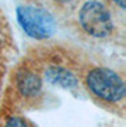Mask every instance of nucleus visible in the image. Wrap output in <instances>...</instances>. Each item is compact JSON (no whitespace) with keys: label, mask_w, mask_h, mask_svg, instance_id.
Instances as JSON below:
<instances>
[{"label":"nucleus","mask_w":126,"mask_h":127,"mask_svg":"<svg viewBox=\"0 0 126 127\" xmlns=\"http://www.w3.org/2000/svg\"><path fill=\"white\" fill-rule=\"evenodd\" d=\"M78 1L79 0H45V3H48L50 6H53L55 9H68V7L77 4Z\"/></svg>","instance_id":"6"},{"label":"nucleus","mask_w":126,"mask_h":127,"mask_svg":"<svg viewBox=\"0 0 126 127\" xmlns=\"http://www.w3.org/2000/svg\"><path fill=\"white\" fill-rule=\"evenodd\" d=\"M75 24L88 38L105 41L116 32V13L105 0H82L75 10Z\"/></svg>","instance_id":"1"},{"label":"nucleus","mask_w":126,"mask_h":127,"mask_svg":"<svg viewBox=\"0 0 126 127\" xmlns=\"http://www.w3.org/2000/svg\"><path fill=\"white\" fill-rule=\"evenodd\" d=\"M84 81L86 89L95 99L108 106L123 107L126 85L119 72L106 66H95L86 72Z\"/></svg>","instance_id":"2"},{"label":"nucleus","mask_w":126,"mask_h":127,"mask_svg":"<svg viewBox=\"0 0 126 127\" xmlns=\"http://www.w3.org/2000/svg\"><path fill=\"white\" fill-rule=\"evenodd\" d=\"M45 78L51 83L65 88V89H72L78 83V79L72 73V71H69L65 66H60V65H50L45 69Z\"/></svg>","instance_id":"5"},{"label":"nucleus","mask_w":126,"mask_h":127,"mask_svg":"<svg viewBox=\"0 0 126 127\" xmlns=\"http://www.w3.org/2000/svg\"><path fill=\"white\" fill-rule=\"evenodd\" d=\"M18 23L24 32L36 40H45L54 34L55 20L48 10L37 6H20L17 9Z\"/></svg>","instance_id":"3"},{"label":"nucleus","mask_w":126,"mask_h":127,"mask_svg":"<svg viewBox=\"0 0 126 127\" xmlns=\"http://www.w3.org/2000/svg\"><path fill=\"white\" fill-rule=\"evenodd\" d=\"M4 127H30L28 123L24 120L23 117H18V116H11L6 120Z\"/></svg>","instance_id":"7"},{"label":"nucleus","mask_w":126,"mask_h":127,"mask_svg":"<svg viewBox=\"0 0 126 127\" xmlns=\"http://www.w3.org/2000/svg\"><path fill=\"white\" fill-rule=\"evenodd\" d=\"M106 3L109 4V7L111 9H116V11H119V14H122L123 16V13H125V7H126V4H125V0H105ZM115 11V10H113Z\"/></svg>","instance_id":"8"},{"label":"nucleus","mask_w":126,"mask_h":127,"mask_svg":"<svg viewBox=\"0 0 126 127\" xmlns=\"http://www.w3.org/2000/svg\"><path fill=\"white\" fill-rule=\"evenodd\" d=\"M16 83H17L18 92L26 97H33V96L38 95L43 88L41 76L33 71H21L17 75Z\"/></svg>","instance_id":"4"}]
</instances>
